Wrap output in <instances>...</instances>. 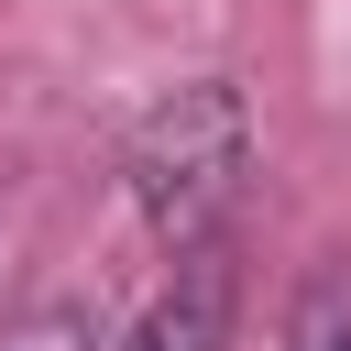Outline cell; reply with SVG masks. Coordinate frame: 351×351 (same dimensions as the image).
<instances>
[{
    "mask_svg": "<svg viewBox=\"0 0 351 351\" xmlns=\"http://www.w3.org/2000/svg\"><path fill=\"white\" fill-rule=\"evenodd\" d=\"M121 186L143 208V230L186 263V252H219L241 186H252V110L230 77H197L176 99H154L121 143Z\"/></svg>",
    "mask_w": 351,
    "mask_h": 351,
    "instance_id": "obj_1",
    "label": "cell"
},
{
    "mask_svg": "<svg viewBox=\"0 0 351 351\" xmlns=\"http://www.w3.org/2000/svg\"><path fill=\"white\" fill-rule=\"evenodd\" d=\"M285 351H351V274H318L285 318Z\"/></svg>",
    "mask_w": 351,
    "mask_h": 351,
    "instance_id": "obj_2",
    "label": "cell"
}]
</instances>
